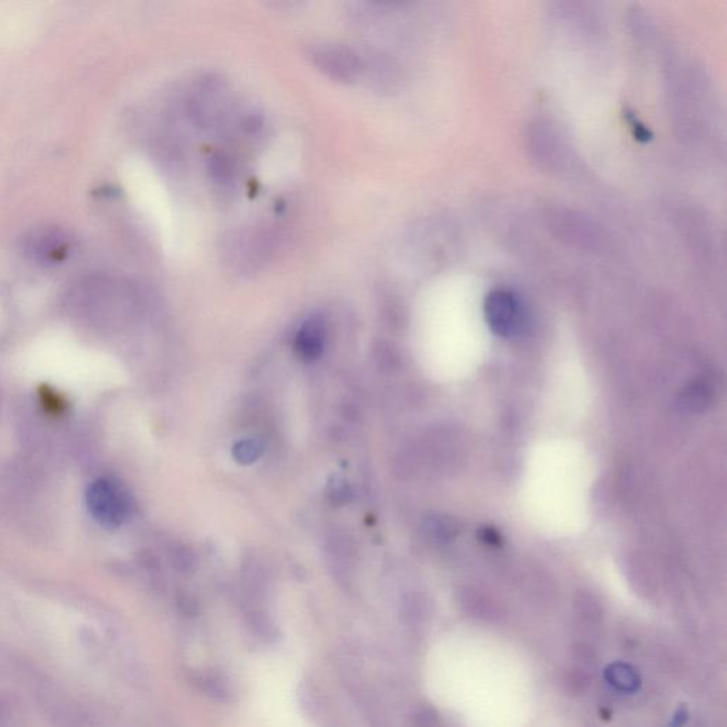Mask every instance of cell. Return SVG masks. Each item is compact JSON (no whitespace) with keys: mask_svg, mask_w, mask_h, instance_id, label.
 <instances>
[{"mask_svg":"<svg viewBox=\"0 0 727 727\" xmlns=\"http://www.w3.org/2000/svg\"><path fill=\"white\" fill-rule=\"evenodd\" d=\"M91 516L106 527L121 526L131 516L133 503L123 486L113 480H96L87 492Z\"/></svg>","mask_w":727,"mask_h":727,"instance_id":"obj_4","label":"cell"},{"mask_svg":"<svg viewBox=\"0 0 727 727\" xmlns=\"http://www.w3.org/2000/svg\"><path fill=\"white\" fill-rule=\"evenodd\" d=\"M452 529L451 523L448 520L441 519V517L429 519L428 524H426V530L436 539H448L451 536Z\"/></svg>","mask_w":727,"mask_h":727,"instance_id":"obj_16","label":"cell"},{"mask_svg":"<svg viewBox=\"0 0 727 727\" xmlns=\"http://www.w3.org/2000/svg\"><path fill=\"white\" fill-rule=\"evenodd\" d=\"M686 719H688V712L685 709H679V712L675 716L674 726L681 727L685 725Z\"/></svg>","mask_w":727,"mask_h":727,"instance_id":"obj_20","label":"cell"},{"mask_svg":"<svg viewBox=\"0 0 727 727\" xmlns=\"http://www.w3.org/2000/svg\"><path fill=\"white\" fill-rule=\"evenodd\" d=\"M189 116L201 127H218L231 111V96L221 79L206 77L196 84L187 103Z\"/></svg>","mask_w":727,"mask_h":727,"instance_id":"obj_2","label":"cell"},{"mask_svg":"<svg viewBox=\"0 0 727 727\" xmlns=\"http://www.w3.org/2000/svg\"><path fill=\"white\" fill-rule=\"evenodd\" d=\"M485 316L493 333L500 337H510L522 327V304L515 294L506 290H495L486 299Z\"/></svg>","mask_w":727,"mask_h":727,"instance_id":"obj_6","label":"cell"},{"mask_svg":"<svg viewBox=\"0 0 727 727\" xmlns=\"http://www.w3.org/2000/svg\"><path fill=\"white\" fill-rule=\"evenodd\" d=\"M710 402V391L705 384H692L691 387L683 391L681 397L682 408L686 411L699 412L703 411Z\"/></svg>","mask_w":727,"mask_h":727,"instance_id":"obj_10","label":"cell"},{"mask_svg":"<svg viewBox=\"0 0 727 727\" xmlns=\"http://www.w3.org/2000/svg\"><path fill=\"white\" fill-rule=\"evenodd\" d=\"M209 169H211L212 177L219 182H228L233 177V171H235L231 158L223 154L211 158V167Z\"/></svg>","mask_w":727,"mask_h":727,"instance_id":"obj_14","label":"cell"},{"mask_svg":"<svg viewBox=\"0 0 727 727\" xmlns=\"http://www.w3.org/2000/svg\"><path fill=\"white\" fill-rule=\"evenodd\" d=\"M272 236L262 229H243L232 232L223 240L222 255L225 262L240 272L258 269L270 258Z\"/></svg>","mask_w":727,"mask_h":727,"instance_id":"obj_1","label":"cell"},{"mask_svg":"<svg viewBox=\"0 0 727 727\" xmlns=\"http://www.w3.org/2000/svg\"><path fill=\"white\" fill-rule=\"evenodd\" d=\"M74 240L63 229L40 228L23 239V252L37 265L56 266L66 262L73 252Z\"/></svg>","mask_w":727,"mask_h":727,"instance_id":"obj_5","label":"cell"},{"mask_svg":"<svg viewBox=\"0 0 727 727\" xmlns=\"http://www.w3.org/2000/svg\"><path fill=\"white\" fill-rule=\"evenodd\" d=\"M417 727H444L434 710L424 709L417 715Z\"/></svg>","mask_w":727,"mask_h":727,"instance_id":"obj_17","label":"cell"},{"mask_svg":"<svg viewBox=\"0 0 727 727\" xmlns=\"http://www.w3.org/2000/svg\"><path fill=\"white\" fill-rule=\"evenodd\" d=\"M171 560L175 570L178 573L184 574V576H188V574H192L196 570L195 553L189 547L184 546V544L172 550Z\"/></svg>","mask_w":727,"mask_h":727,"instance_id":"obj_12","label":"cell"},{"mask_svg":"<svg viewBox=\"0 0 727 727\" xmlns=\"http://www.w3.org/2000/svg\"><path fill=\"white\" fill-rule=\"evenodd\" d=\"M201 688L204 689L206 695L211 696L215 701L226 702L231 698V691H229L228 685L225 681H222L219 676L206 675L201 678Z\"/></svg>","mask_w":727,"mask_h":727,"instance_id":"obj_13","label":"cell"},{"mask_svg":"<svg viewBox=\"0 0 727 727\" xmlns=\"http://www.w3.org/2000/svg\"><path fill=\"white\" fill-rule=\"evenodd\" d=\"M0 727H18L15 703L2 693H0Z\"/></svg>","mask_w":727,"mask_h":727,"instance_id":"obj_15","label":"cell"},{"mask_svg":"<svg viewBox=\"0 0 727 727\" xmlns=\"http://www.w3.org/2000/svg\"><path fill=\"white\" fill-rule=\"evenodd\" d=\"M178 608L185 617H195L198 614V603L194 597L188 594L179 595Z\"/></svg>","mask_w":727,"mask_h":727,"instance_id":"obj_18","label":"cell"},{"mask_svg":"<svg viewBox=\"0 0 727 727\" xmlns=\"http://www.w3.org/2000/svg\"><path fill=\"white\" fill-rule=\"evenodd\" d=\"M324 340H326V327L323 319L319 316L310 317L304 321L302 329L297 333L294 348L303 361L313 363L323 354Z\"/></svg>","mask_w":727,"mask_h":727,"instance_id":"obj_7","label":"cell"},{"mask_svg":"<svg viewBox=\"0 0 727 727\" xmlns=\"http://www.w3.org/2000/svg\"><path fill=\"white\" fill-rule=\"evenodd\" d=\"M604 676L608 685L622 693L637 692L642 682L637 669L630 664H624V662H615V664L608 665Z\"/></svg>","mask_w":727,"mask_h":727,"instance_id":"obj_8","label":"cell"},{"mask_svg":"<svg viewBox=\"0 0 727 727\" xmlns=\"http://www.w3.org/2000/svg\"><path fill=\"white\" fill-rule=\"evenodd\" d=\"M329 496L336 503L348 502V496H350V489H348L346 482L333 483L330 486Z\"/></svg>","mask_w":727,"mask_h":727,"instance_id":"obj_19","label":"cell"},{"mask_svg":"<svg viewBox=\"0 0 727 727\" xmlns=\"http://www.w3.org/2000/svg\"><path fill=\"white\" fill-rule=\"evenodd\" d=\"M262 453L263 445L259 439H246V441H240L233 446L232 455L236 462L249 465V463L258 461Z\"/></svg>","mask_w":727,"mask_h":727,"instance_id":"obj_11","label":"cell"},{"mask_svg":"<svg viewBox=\"0 0 727 727\" xmlns=\"http://www.w3.org/2000/svg\"><path fill=\"white\" fill-rule=\"evenodd\" d=\"M309 59L324 76L338 83H355L364 76V57L344 45H314L310 49Z\"/></svg>","mask_w":727,"mask_h":727,"instance_id":"obj_3","label":"cell"},{"mask_svg":"<svg viewBox=\"0 0 727 727\" xmlns=\"http://www.w3.org/2000/svg\"><path fill=\"white\" fill-rule=\"evenodd\" d=\"M249 627L253 634L265 642H275L279 638L275 621L263 611H253L249 617Z\"/></svg>","mask_w":727,"mask_h":727,"instance_id":"obj_9","label":"cell"}]
</instances>
